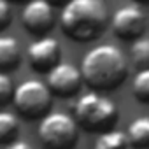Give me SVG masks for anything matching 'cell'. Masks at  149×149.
Listing matches in <instances>:
<instances>
[{
    "label": "cell",
    "mask_w": 149,
    "mask_h": 149,
    "mask_svg": "<svg viewBox=\"0 0 149 149\" xmlns=\"http://www.w3.org/2000/svg\"><path fill=\"white\" fill-rule=\"evenodd\" d=\"M84 83L95 91H111L123 84L128 76V60L125 53L112 44L91 47L81 63Z\"/></svg>",
    "instance_id": "1"
},
{
    "label": "cell",
    "mask_w": 149,
    "mask_h": 149,
    "mask_svg": "<svg viewBox=\"0 0 149 149\" xmlns=\"http://www.w3.org/2000/svg\"><path fill=\"white\" fill-rule=\"evenodd\" d=\"M109 11L104 0H70L61 9V32L76 42H88L104 33Z\"/></svg>",
    "instance_id": "2"
},
{
    "label": "cell",
    "mask_w": 149,
    "mask_h": 149,
    "mask_svg": "<svg viewBox=\"0 0 149 149\" xmlns=\"http://www.w3.org/2000/svg\"><path fill=\"white\" fill-rule=\"evenodd\" d=\"M77 125L88 132H105L118 121V107L112 100L100 95V91L84 93L74 107Z\"/></svg>",
    "instance_id": "3"
},
{
    "label": "cell",
    "mask_w": 149,
    "mask_h": 149,
    "mask_svg": "<svg viewBox=\"0 0 149 149\" xmlns=\"http://www.w3.org/2000/svg\"><path fill=\"white\" fill-rule=\"evenodd\" d=\"M37 135L46 149H72L77 142V121L67 112H47L40 118Z\"/></svg>",
    "instance_id": "4"
},
{
    "label": "cell",
    "mask_w": 149,
    "mask_h": 149,
    "mask_svg": "<svg viewBox=\"0 0 149 149\" xmlns=\"http://www.w3.org/2000/svg\"><path fill=\"white\" fill-rule=\"evenodd\" d=\"M13 104L16 111L26 119L42 118L49 112L53 104V91L49 90L47 83L39 79H26L16 86Z\"/></svg>",
    "instance_id": "5"
},
{
    "label": "cell",
    "mask_w": 149,
    "mask_h": 149,
    "mask_svg": "<svg viewBox=\"0 0 149 149\" xmlns=\"http://www.w3.org/2000/svg\"><path fill=\"white\" fill-rule=\"evenodd\" d=\"M54 7L46 0H30L25 4L21 13L23 28L37 37L47 35L54 26Z\"/></svg>",
    "instance_id": "6"
},
{
    "label": "cell",
    "mask_w": 149,
    "mask_h": 149,
    "mask_svg": "<svg viewBox=\"0 0 149 149\" xmlns=\"http://www.w3.org/2000/svg\"><path fill=\"white\" fill-rule=\"evenodd\" d=\"M83 72L76 65L68 61L56 63L47 72V86L54 95L60 97H74L77 95L83 86Z\"/></svg>",
    "instance_id": "7"
},
{
    "label": "cell",
    "mask_w": 149,
    "mask_h": 149,
    "mask_svg": "<svg viewBox=\"0 0 149 149\" xmlns=\"http://www.w3.org/2000/svg\"><path fill=\"white\" fill-rule=\"evenodd\" d=\"M111 28L116 37L123 40H135L142 37L146 28V16L137 4L119 7L111 18Z\"/></svg>",
    "instance_id": "8"
},
{
    "label": "cell",
    "mask_w": 149,
    "mask_h": 149,
    "mask_svg": "<svg viewBox=\"0 0 149 149\" xmlns=\"http://www.w3.org/2000/svg\"><path fill=\"white\" fill-rule=\"evenodd\" d=\"M61 56V46L54 37L44 35L39 37L35 42L28 46L26 58L33 70L37 72H49L56 63H60Z\"/></svg>",
    "instance_id": "9"
},
{
    "label": "cell",
    "mask_w": 149,
    "mask_h": 149,
    "mask_svg": "<svg viewBox=\"0 0 149 149\" xmlns=\"http://www.w3.org/2000/svg\"><path fill=\"white\" fill-rule=\"evenodd\" d=\"M21 61V49L14 37L0 35V70H14Z\"/></svg>",
    "instance_id": "10"
},
{
    "label": "cell",
    "mask_w": 149,
    "mask_h": 149,
    "mask_svg": "<svg viewBox=\"0 0 149 149\" xmlns=\"http://www.w3.org/2000/svg\"><path fill=\"white\" fill-rule=\"evenodd\" d=\"M126 135H128V140L133 147H139V149L149 147V116H142V118L133 119L128 125Z\"/></svg>",
    "instance_id": "11"
},
{
    "label": "cell",
    "mask_w": 149,
    "mask_h": 149,
    "mask_svg": "<svg viewBox=\"0 0 149 149\" xmlns=\"http://www.w3.org/2000/svg\"><path fill=\"white\" fill-rule=\"evenodd\" d=\"M130 144L128 135L119 130H105L98 135L95 149H126Z\"/></svg>",
    "instance_id": "12"
},
{
    "label": "cell",
    "mask_w": 149,
    "mask_h": 149,
    "mask_svg": "<svg viewBox=\"0 0 149 149\" xmlns=\"http://www.w3.org/2000/svg\"><path fill=\"white\" fill-rule=\"evenodd\" d=\"M130 58L139 70L149 67V37H139L133 40L130 47Z\"/></svg>",
    "instance_id": "13"
},
{
    "label": "cell",
    "mask_w": 149,
    "mask_h": 149,
    "mask_svg": "<svg viewBox=\"0 0 149 149\" xmlns=\"http://www.w3.org/2000/svg\"><path fill=\"white\" fill-rule=\"evenodd\" d=\"M19 133V121L13 112H0V142H13Z\"/></svg>",
    "instance_id": "14"
},
{
    "label": "cell",
    "mask_w": 149,
    "mask_h": 149,
    "mask_svg": "<svg viewBox=\"0 0 149 149\" xmlns=\"http://www.w3.org/2000/svg\"><path fill=\"white\" fill-rule=\"evenodd\" d=\"M132 93L139 102L149 104V67L137 72L132 84Z\"/></svg>",
    "instance_id": "15"
},
{
    "label": "cell",
    "mask_w": 149,
    "mask_h": 149,
    "mask_svg": "<svg viewBox=\"0 0 149 149\" xmlns=\"http://www.w3.org/2000/svg\"><path fill=\"white\" fill-rule=\"evenodd\" d=\"M14 83L11 79V76L7 72H2L0 70V107L13 102V97H14Z\"/></svg>",
    "instance_id": "16"
},
{
    "label": "cell",
    "mask_w": 149,
    "mask_h": 149,
    "mask_svg": "<svg viewBox=\"0 0 149 149\" xmlns=\"http://www.w3.org/2000/svg\"><path fill=\"white\" fill-rule=\"evenodd\" d=\"M13 21V6L9 0H0V30H4Z\"/></svg>",
    "instance_id": "17"
},
{
    "label": "cell",
    "mask_w": 149,
    "mask_h": 149,
    "mask_svg": "<svg viewBox=\"0 0 149 149\" xmlns=\"http://www.w3.org/2000/svg\"><path fill=\"white\" fill-rule=\"evenodd\" d=\"M6 149H33L28 142H25V140H13Z\"/></svg>",
    "instance_id": "18"
},
{
    "label": "cell",
    "mask_w": 149,
    "mask_h": 149,
    "mask_svg": "<svg viewBox=\"0 0 149 149\" xmlns=\"http://www.w3.org/2000/svg\"><path fill=\"white\" fill-rule=\"evenodd\" d=\"M46 2H49L54 9H56V7H61V9H63V7L70 2V0H46Z\"/></svg>",
    "instance_id": "19"
},
{
    "label": "cell",
    "mask_w": 149,
    "mask_h": 149,
    "mask_svg": "<svg viewBox=\"0 0 149 149\" xmlns=\"http://www.w3.org/2000/svg\"><path fill=\"white\" fill-rule=\"evenodd\" d=\"M9 2H14V4H26L30 0H9Z\"/></svg>",
    "instance_id": "20"
},
{
    "label": "cell",
    "mask_w": 149,
    "mask_h": 149,
    "mask_svg": "<svg viewBox=\"0 0 149 149\" xmlns=\"http://www.w3.org/2000/svg\"><path fill=\"white\" fill-rule=\"evenodd\" d=\"M135 2H139V4H149V0H135Z\"/></svg>",
    "instance_id": "21"
}]
</instances>
